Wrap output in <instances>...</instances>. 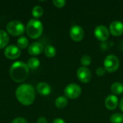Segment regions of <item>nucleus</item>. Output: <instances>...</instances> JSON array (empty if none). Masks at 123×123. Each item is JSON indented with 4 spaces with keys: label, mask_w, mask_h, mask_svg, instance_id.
Segmentation results:
<instances>
[{
    "label": "nucleus",
    "mask_w": 123,
    "mask_h": 123,
    "mask_svg": "<svg viewBox=\"0 0 123 123\" xmlns=\"http://www.w3.org/2000/svg\"><path fill=\"white\" fill-rule=\"evenodd\" d=\"M120 66V61L118 58L115 55H107L104 61V66L106 71L110 73L115 72Z\"/></svg>",
    "instance_id": "obj_5"
},
{
    "label": "nucleus",
    "mask_w": 123,
    "mask_h": 123,
    "mask_svg": "<svg viewBox=\"0 0 123 123\" xmlns=\"http://www.w3.org/2000/svg\"><path fill=\"white\" fill-rule=\"evenodd\" d=\"M92 63V58L88 55H84L81 58V63L84 67H86L87 66H89Z\"/></svg>",
    "instance_id": "obj_23"
},
{
    "label": "nucleus",
    "mask_w": 123,
    "mask_h": 123,
    "mask_svg": "<svg viewBox=\"0 0 123 123\" xmlns=\"http://www.w3.org/2000/svg\"><path fill=\"white\" fill-rule=\"evenodd\" d=\"M21 55L20 49L14 45H10L9 46H6L4 50V55L8 59H16L19 58Z\"/></svg>",
    "instance_id": "obj_7"
},
{
    "label": "nucleus",
    "mask_w": 123,
    "mask_h": 123,
    "mask_svg": "<svg viewBox=\"0 0 123 123\" xmlns=\"http://www.w3.org/2000/svg\"><path fill=\"white\" fill-rule=\"evenodd\" d=\"M16 97L18 101L23 105L28 106L32 105L35 98L34 87L27 84L19 86L16 90Z\"/></svg>",
    "instance_id": "obj_1"
},
{
    "label": "nucleus",
    "mask_w": 123,
    "mask_h": 123,
    "mask_svg": "<svg viewBox=\"0 0 123 123\" xmlns=\"http://www.w3.org/2000/svg\"><path fill=\"white\" fill-rule=\"evenodd\" d=\"M40 61L37 58H30L28 60L27 65L29 68L32 70H35V69H37L40 66Z\"/></svg>",
    "instance_id": "obj_18"
},
{
    "label": "nucleus",
    "mask_w": 123,
    "mask_h": 123,
    "mask_svg": "<svg viewBox=\"0 0 123 123\" xmlns=\"http://www.w3.org/2000/svg\"><path fill=\"white\" fill-rule=\"evenodd\" d=\"M110 122L112 123H123V115L121 113H115L110 117Z\"/></svg>",
    "instance_id": "obj_20"
},
{
    "label": "nucleus",
    "mask_w": 123,
    "mask_h": 123,
    "mask_svg": "<svg viewBox=\"0 0 123 123\" xmlns=\"http://www.w3.org/2000/svg\"><path fill=\"white\" fill-rule=\"evenodd\" d=\"M26 30L30 37L36 39L41 36L43 32V26L40 20L32 19L27 23Z\"/></svg>",
    "instance_id": "obj_3"
},
{
    "label": "nucleus",
    "mask_w": 123,
    "mask_h": 123,
    "mask_svg": "<svg viewBox=\"0 0 123 123\" xmlns=\"http://www.w3.org/2000/svg\"><path fill=\"white\" fill-rule=\"evenodd\" d=\"M69 34H70L71 38L73 40L76 42H79L84 38V31L81 27L79 25H74L71 28Z\"/></svg>",
    "instance_id": "obj_8"
},
{
    "label": "nucleus",
    "mask_w": 123,
    "mask_h": 123,
    "mask_svg": "<svg viewBox=\"0 0 123 123\" xmlns=\"http://www.w3.org/2000/svg\"><path fill=\"white\" fill-rule=\"evenodd\" d=\"M12 123H27V120L22 117H17V118H15Z\"/></svg>",
    "instance_id": "obj_26"
},
{
    "label": "nucleus",
    "mask_w": 123,
    "mask_h": 123,
    "mask_svg": "<svg viewBox=\"0 0 123 123\" xmlns=\"http://www.w3.org/2000/svg\"><path fill=\"white\" fill-rule=\"evenodd\" d=\"M110 32L113 36H120L123 33V24L120 21H114L110 25Z\"/></svg>",
    "instance_id": "obj_11"
},
{
    "label": "nucleus",
    "mask_w": 123,
    "mask_h": 123,
    "mask_svg": "<svg viewBox=\"0 0 123 123\" xmlns=\"http://www.w3.org/2000/svg\"><path fill=\"white\" fill-rule=\"evenodd\" d=\"M44 53H45V55L47 57L53 58L56 54V50H55V48L53 45H48L45 46V48L44 49Z\"/></svg>",
    "instance_id": "obj_19"
},
{
    "label": "nucleus",
    "mask_w": 123,
    "mask_h": 123,
    "mask_svg": "<svg viewBox=\"0 0 123 123\" xmlns=\"http://www.w3.org/2000/svg\"><path fill=\"white\" fill-rule=\"evenodd\" d=\"M53 123H66L65 121L63 120V119H61V118H56L53 120Z\"/></svg>",
    "instance_id": "obj_28"
},
{
    "label": "nucleus",
    "mask_w": 123,
    "mask_h": 123,
    "mask_svg": "<svg viewBox=\"0 0 123 123\" xmlns=\"http://www.w3.org/2000/svg\"><path fill=\"white\" fill-rule=\"evenodd\" d=\"M9 40L8 34L4 30H0V49L5 48Z\"/></svg>",
    "instance_id": "obj_15"
},
{
    "label": "nucleus",
    "mask_w": 123,
    "mask_h": 123,
    "mask_svg": "<svg viewBox=\"0 0 123 123\" xmlns=\"http://www.w3.org/2000/svg\"><path fill=\"white\" fill-rule=\"evenodd\" d=\"M6 30L7 32L12 36H19L25 32V28L24 25L17 20L11 21L6 25Z\"/></svg>",
    "instance_id": "obj_4"
},
{
    "label": "nucleus",
    "mask_w": 123,
    "mask_h": 123,
    "mask_svg": "<svg viewBox=\"0 0 123 123\" xmlns=\"http://www.w3.org/2000/svg\"><path fill=\"white\" fill-rule=\"evenodd\" d=\"M10 77L17 83L25 81L29 75V68L27 65L22 61L14 62L10 67Z\"/></svg>",
    "instance_id": "obj_2"
},
{
    "label": "nucleus",
    "mask_w": 123,
    "mask_h": 123,
    "mask_svg": "<svg viewBox=\"0 0 123 123\" xmlns=\"http://www.w3.org/2000/svg\"><path fill=\"white\" fill-rule=\"evenodd\" d=\"M44 50L43 45L40 43H33L28 47V53L32 55H40Z\"/></svg>",
    "instance_id": "obj_12"
},
{
    "label": "nucleus",
    "mask_w": 123,
    "mask_h": 123,
    "mask_svg": "<svg viewBox=\"0 0 123 123\" xmlns=\"http://www.w3.org/2000/svg\"><path fill=\"white\" fill-rule=\"evenodd\" d=\"M111 91L115 95L121 94L123 92V85L120 82H115L112 84Z\"/></svg>",
    "instance_id": "obj_16"
},
{
    "label": "nucleus",
    "mask_w": 123,
    "mask_h": 123,
    "mask_svg": "<svg viewBox=\"0 0 123 123\" xmlns=\"http://www.w3.org/2000/svg\"><path fill=\"white\" fill-rule=\"evenodd\" d=\"M64 94L66 97L74 99L78 98L81 95V89L78 84H70L66 86L64 89Z\"/></svg>",
    "instance_id": "obj_6"
},
{
    "label": "nucleus",
    "mask_w": 123,
    "mask_h": 123,
    "mask_svg": "<svg viewBox=\"0 0 123 123\" xmlns=\"http://www.w3.org/2000/svg\"><path fill=\"white\" fill-rule=\"evenodd\" d=\"M37 123H48V121H47V119L45 117H40L37 120Z\"/></svg>",
    "instance_id": "obj_27"
},
{
    "label": "nucleus",
    "mask_w": 123,
    "mask_h": 123,
    "mask_svg": "<svg viewBox=\"0 0 123 123\" xmlns=\"http://www.w3.org/2000/svg\"><path fill=\"white\" fill-rule=\"evenodd\" d=\"M105 72H106L105 68L102 67H99L96 71V74L98 76H103L105 74Z\"/></svg>",
    "instance_id": "obj_25"
},
{
    "label": "nucleus",
    "mask_w": 123,
    "mask_h": 123,
    "mask_svg": "<svg viewBox=\"0 0 123 123\" xmlns=\"http://www.w3.org/2000/svg\"><path fill=\"white\" fill-rule=\"evenodd\" d=\"M120 108L121 111L123 112V98L121 99V101H120Z\"/></svg>",
    "instance_id": "obj_29"
},
{
    "label": "nucleus",
    "mask_w": 123,
    "mask_h": 123,
    "mask_svg": "<svg viewBox=\"0 0 123 123\" xmlns=\"http://www.w3.org/2000/svg\"><path fill=\"white\" fill-rule=\"evenodd\" d=\"M118 105V99L115 95H109L105 99V106L110 110H115Z\"/></svg>",
    "instance_id": "obj_13"
},
{
    "label": "nucleus",
    "mask_w": 123,
    "mask_h": 123,
    "mask_svg": "<svg viewBox=\"0 0 123 123\" xmlns=\"http://www.w3.org/2000/svg\"><path fill=\"white\" fill-rule=\"evenodd\" d=\"M67 104H68V99L67 98H66V97H63V96L58 97L55 101V106L59 109H63L66 107Z\"/></svg>",
    "instance_id": "obj_17"
},
{
    "label": "nucleus",
    "mask_w": 123,
    "mask_h": 123,
    "mask_svg": "<svg viewBox=\"0 0 123 123\" xmlns=\"http://www.w3.org/2000/svg\"><path fill=\"white\" fill-rule=\"evenodd\" d=\"M53 3L56 7L62 8V7L64 6V5L66 4V1H63V0H54V1H53Z\"/></svg>",
    "instance_id": "obj_24"
},
{
    "label": "nucleus",
    "mask_w": 123,
    "mask_h": 123,
    "mask_svg": "<svg viewBox=\"0 0 123 123\" xmlns=\"http://www.w3.org/2000/svg\"><path fill=\"white\" fill-rule=\"evenodd\" d=\"M43 14V9L40 6H35L32 11V14L34 17L39 18Z\"/></svg>",
    "instance_id": "obj_22"
},
{
    "label": "nucleus",
    "mask_w": 123,
    "mask_h": 123,
    "mask_svg": "<svg viewBox=\"0 0 123 123\" xmlns=\"http://www.w3.org/2000/svg\"><path fill=\"white\" fill-rule=\"evenodd\" d=\"M28 44H29V41L27 40V38L26 37H20L18 40H17V46L20 48H26L27 46H28Z\"/></svg>",
    "instance_id": "obj_21"
},
{
    "label": "nucleus",
    "mask_w": 123,
    "mask_h": 123,
    "mask_svg": "<svg viewBox=\"0 0 123 123\" xmlns=\"http://www.w3.org/2000/svg\"><path fill=\"white\" fill-rule=\"evenodd\" d=\"M37 91L41 95L47 96V95H49L50 94V92H51V87L47 83L41 82V83H39L37 85Z\"/></svg>",
    "instance_id": "obj_14"
},
{
    "label": "nucleus",
    "mask_w": 123,
    "mask_h": 123,
    "mask_svg": "<svg viewBox=\"0 0 123 123\" xmlns=\"http://www.w3.org/2000/svg\"><path fill=\"white\" fill-rule=\"evenodd\" d=\"M94 35L99 40L106 41L110 37V32L105 26L99 25L95 28Z\"/></svg>",
    "instance_id": "obj_9"
},
{
    "label": "nucleus",
    "mask_w": 123,
    "mask_h": 123,
    "mask_svg": "<svg viewBox=\"0 0 123 123\" xmlns=\"http://www.w3.org/2000/svg\"><path fill=\"white\" fill-rule=\"evenodd\" d=\"M77 77L79 80L83 83H88L92 79V74L86 67H80L77 71Z\"/></svg>",
    "instance_id": "obj_10"
}]
</instances>
